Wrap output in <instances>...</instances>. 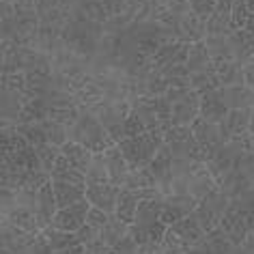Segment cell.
I'll use <instances>...</instances> for the list:
<instances>
[{
	"label": "cell",
	"mask_w": 254,
	"mask_h": 254,
	"mask_svg": "<svg viewBox=\"0 0 254 254\" xmlns=\"http://www.w3.org/2000/svg\"><path fill=\"white\" fill-rule=\"evenodd\" d=\"M52 181V179H50ZM52 190L56 196V205L59 209L75 205V202L86 200V188L75 186V183H67V181H52Z\"/></svg>",
	"instance_id": "20"
},
{
	"label": "cell",
	"mask_w": 254,
	"mask_h": 254,
	"mask_svg": "<svg viewBox=\"0 0 254 254\" xmlns=\"http://www.w3.org/2000/svg\"><path fill=\"white\" fill-rule=\"evenodd\" d=\"M220 228L228 235V239L233 241V246H244L248 244L252 235V224H250V211L246 207L231 202V207L226 209L224 218L220 222Z\"/></svg>",
	"instance_id": "6"
},
{
	"label": "cell",
	"mask_w": 254,
	"mask_h": 254,
	"mask_svg": "<svg viewBox=\"0 0 254 254\" xmlns=\"http://www.w3.org/2000/svg\"><path fill=\"white\" fill-rule=\"evenodd\" d=\"M88 211H91V202L88 200H82V202H75V205L63 207V209L56 211L52 226L61 228V231H67V233H78L80 228L86 224Z\"/></svg>",
	"instance_id": "9"
},
{
	"label": "cell",
	"mask_w": 254,
	"mask_h": 254,
	"mask_svg": "<svg viewBox=\"0 0 254 254\" xmlns=\"http://www.w3.org/2000/svg\"><path fill=\"white\" fill-rule=\"evenodd\" d=\"M121 188L112 186V183H97V186H86V200L91 207L104 209L108 213L117 211V200H119Z\"/></svg>",
	"instance_id": "11"
},
{
	"label": "cell",
	"mask_w": 254,
	"mask_h": 254,
	"mask_svg": "<svg viewBox=\"0 0 254 254\" xmlns=\"http://www.w3.org/2000/svg\"><path fill=\"white\" fill-rule=\"evenodd\" d=\"M140 196H138L136 190H125V188H121V192H119V200H117V211H114V215L121 220V222H125L127 226H131L134 224V220H136V211H138V207H140Z\"/></svg>",
	"instance_id": "18"
},
{
	"label": "cell",
	"mask_w": 254,
	"mask_h": 254,
	"mask_svg": "<svg viewBox=\"0 0 254 254\" xmlns=\"http://www.w3.org/2000/svg\"><path fill=\"white\" fill-rule=\"evenodd\" d=\"M170 231H173L188 248H192L194 244L202 241L205 235H207V231L202 228V224L198 222V218H196L194 213H190V215H186V218H181L179 222H175V224L170 226Z\"/></svg>",
	"instance_id": "13"
},
{
	"label": "cell",
	"mask_w": 254,
	"mask_h": 254,
	"mask_svg": "<svg viewBox=\"0 0 254 254\" xmlns=\"http://www.w3.org/2000/svg\"><path fill=\"white\" fill-rule=\"evenodd\" d=\"M20 134L26 138L33 147H41V144L48 142V136H46V131H43L41 123H22L20 125Z\"/></svg>",
	"instance_id": "29"
},
{
	"label": "cell",
	"mask_w": 254,
	"mask_h": 254,
	"mask_svg": "<svg viewBox=\"0 0 254 254\" xmlns=\"http://www.w3.org/2000/svg\"><path fill=\"white\" fill-rule=\"evenodd\" d=\"M84 254H93V252H84Z\"/></svg>",
	"instance_id": "38"
},
{
	"label": "cell",
	"mask_w": 254,
	"mask_h": 254,
	"mask_svg": "<svg viewBox=\"0 0 254 254\" xmlns=\"http://www.w3.org/2000/svg\"><path fill=\"white\" fill-rule=\"evenodd\" d=\"M61 153L67 157L73 168H78L80 173H84V175L88 173V168H91V164H93V157H95V153L91 149H86L84 144L73 142V140H67L65 144H63Z\"/></svg>",
	"instance_id": "19"
},
{
	"label": "cell",
	"mask_w": 254,
	"mask_h": 254,
	"mask_svg": "<svg viewBox=\"0 0 254 254\" xmlns=\"http://www.w3.org/2000/svg\"><path fill=\"white\" fill-rule=\"evenodd\" d=\"M50 179L52 181H67V183H75V186L86 188V175L80 173L78 168H73L63 153H61L59 160H56L52 173H50Z\"/></svg>",
	"instance_id": "22"
},
{
	"label": "cell",
	"mask_w": 254,
	"mask_h": 254,
	"mask_svg": "<svg viewBox=\"0 0 254 254\" xmlns=\"http://www.w3.org/2000/svg\"><path fill=\"white\" fill-rule=\"evenodd\" d=\"M147 131V123L142 121V117L138 114L136 110H131L127 114L125 123H123V140L125 138H134V136H140Z\"/></svg>",
	"instance_id": "28"
},
{
	"label": "cell",
	"mask_w": 254,
	"mask_h": 254,
	"mask_svg": "<svg viewBox=\"0 0 254 254\" xmlns=\"http://www.w3.org/2000/svg\"><path fill=\"white\" fill-rule=\"evenodd\" d=\"M215 2H218V0H215Z\"/></svg>",
	"instance_id": "39"
},
{
	"label": "cell",
	"mask_w": 254,
	"mask_h": 254,
	"mask_svg": "<svg viewBox=\"0 0 254 254\" xmlns=\"http://www.w3.org/2000/svg\"><path fill=\"white\" fill-rule=\"evenodd\" d=\"M215 73L222 82V86L246 84V65L235 59H215L213 61Z\"/></svg>",
	"instance_id": "15"
},
{
	"label": "cell",
	"mask_w": 254,
	"mask_h": 254,
	"mask_svg": "<svg viewBox=\"0 0 254 254\" xmlns=\"http://www.w3.org/2000/svg\"><path fill=\"white\" fill-rule=\"evenodd\" d=\"M246 4H248V11L254 13V0H246Z\"/></svg>",
	"instance_id": "37"
},
{
	"label": "cell",
	"mask_w": 254,
	"mask_h": 254,
	"mask_svg": "<svg viewBox=\"0 0 254 254\" xmlns=\"http://www.w3.org/2000/svg\"><path fill=\"white\" fill-rule=\"evenodd\" d=\"M186 67H188L190 75H192V73H198V71H207V69H211V67H213V59H211V54H209V50H207V46H205V41H196V43H192Z\"/></svg>",
	"instance_id": "23"
},
{
	"label": "cell",
	"mask_w": 254,
	"mask_h": 254,
	"mask_svg": "<svg viewBox=\"0 0 254 254\" xmlns=\"http://www.w3.org/2000/svg\"><path fill=\"white\" fill-rule=\"evenodd\" d=\"M252 110L254 108H246V110H231L228 117L220 123V131L226 142L239 140L250 134V123H252Z\"/></svg>",
	"instance_id": "10"
},
{
	"label": "cell",
	"mask_w": 254,
	"mask_h": 254,
	"mask_svg": "<svg viewBox=\"0 0 254 254\" xmlns=\"http://www.w3.org/2000/svg\"><path fill=\"white\" fill-rule=\"evenodd\" d=\"M164 144V134L160 129H147L140 136L134 138H125L119 142L121 153L125 155L129 168H144L153 162V157L157 155V151Z\"/></svg>",
	"instance_id": "3"
},
{
	"label": "cell",
	"mask_w": 254,
	"mask_h": 254,
	"mask_svg": "<svg viewBox=\"0 0 254 254\" xmlns=\"http://www.w3.org/2000/svg\"><path fill=\"white\" fill-rule=\"evenodd\" d=\"M228 112H231V108H228L224 95H222V88L207 95H200V117L205 121L220 125L228 117Z\"/></svg>",
	"instance_id": "12"
},
{
	"label": "cell",
	"mask_w": 254,
	"mask_h": 254,
	"mask_svg": "<svg viewBox=\"0 0 254 254\" xmlns=\"http://www.w3.org/2000/svg\"><path fill=\"white\" fill-rule=\"evenodd\" d=\"M75 235H78L80 244H84L86 248L91 246V244H95V241L101 239V231H99V228H95V226H91V224H84Z\"/></svg>",
	"instance_id": "33"
},
{
	"label": "cell",
	"mask_w": 254,
	"mask_h": 254,
	"mask_svg": "<svg viewBox=\"0 0 254 254\" xmlns=\"http://www.w3.org/2000/svg\"><path fill=\"white\" fill-rule=\"evenodd\" d=\"M69 140L84 144L86 149H91L93 153H104L106 149L114 147L110 131L106 129V125L97 119L95 112H80V117L67 127Z\"/></svg>",
	"instance_id": "2"
},
{
	"label": "cell",
	"mask_w": 254,
	"mask_h": 254,
	"mask_svg": "<svg viewBox=\"0 0 254 254\" xmlns=\"http://www.w3.org/2000/svg\"><path fill=\"white\" fill-rule=\"evenodd\" d=\"M112 215L114 213H108V211H104V209H97V207H91V211H88V218H86V224H91V226H95V228H104V226H108V222L112 220Z\"/></svg>",
	"instance_id": "32"
},
{
	"label": "cell",
	"mask_w": 254,
	"mask_h": 254,
	"mask_svg": "<svg viewBox=\"0 0 254 254\" xmlns=\"http://www.w3.org/2000/svg\"><path fill=\"white\" fill-rule=\"evenodd\" d=\"M190 86L198 95H207V93H213L218 88H222V82L218 78V73H215V67H211L207 71H198V73L190 75Z\"/></svg>",
	"instance_id": "24"
},
{
	"label": "cell",
	"mask_w": 254,
	"mask_h": 254,
	"mask_svg": "<svg viewBox=\"0 0 254 254\" xmlns=\"http://www.w3.org/2000/svg\"><path fill=\"white\" fill-rule=\"evenodd\" d=\"M246 84L254 88V56L246 63Z\"/></svg>",
	"instance_id": "34"
},
{
	"label": "cell",
	"mask_w": 254,
	"mask_h": 254,
	"mask_svg": "<svg viewBox=\"0 0 254 254\" xmlns=\"http://www.w3.org/2000/svg\"><path fill=\"white\" fill-rule=\"evenodd\" d=\"M248 17H250V11H248L246 0H235V4H233V28L244 30L246 24H248Z\"/></svg>",
	"instance_id": "31"
},
{
	"label": "cell",
	"mask_w": 254,
	"mask_h": 254,
	"mask_svg": "<svg viewBox=\"0 0 254 254\" xmlns=\"http://www.w3.org/2000/svg\"><path fill=\"white\" fill-rule=\"evenodd\" d=\"M222 95H224L226 104L231 110H246V108H254V88L248 84H235V86H222Z\"/></svg>",
	"instance_id": "21"
},
{
	"label": "cell",
	"mask_w": 254,
	"mask_h": 254,
	"mask_svg": "<svg viewBox=\"0 0 254 254\" xmlns=\"http://www.w3.org/2000/svg\"><path fill=\"white\" fill-rule=\"evenodd\" d=\"M215 4H218L215 0H190V11H192L194 15H198L202 22H209Z\"/></svg>",
	"instance_id": "30"
},
{
	"label": "cell",
	"mask_w": 254,
	"mask_h": 254,
	"mask_svg": "<svg viewBox=\"0 0 254 254\" xmlns=\"http://www.w3.org/2000/svg\"><path fill=\"white\" fill-rule=\"evenodd\" d=\"M250 138H252V142H254V110H252V123H250Z\"/></svg>",
	"instance_id": "36"
},
{
	"label": "cell",
	"mask_w": 254,
	"mask_h": 254,
	"mask_svg": "<svg viewBox=\"0 0 254 254\" xmlns=\"http://www.w3.org/2000/svg\"><path fill=\"white\" fill-rule=\"evenodd\" d=\"M192 131H194L196 140H198V144H200L202 153H205V160L207 162L211 160V157L226 144L224 136H222V131H220V125L209 123V121H205L202 117H198L192 123Z\"/></svg>",
	"instance_id": "8"
},
{
	"label": "cell",
	"mask_w": 254,
	"mask_h": 254,
	"mask_svg": "<svg viewBox=\"0 0 254 254\" xmlns=\"http://www.w3.org/2000/svg\"><path fill=\"white\" fill-rule=\"evenodd\" d=\"M125 190H144V188H157V179L151 166L144 168H131L125 179Z\"/></svg>",
	"instance_id": "25"
},
{
	"label": "cell",
	"mask_w": 254,
	"mask_h": 254,
	"mask_svg": "<svg viewBox=\"0 0 254 254\" xmlns=\"http://www.w3.org/2000/svg\"><path fill=\"white\" fill-rule=\"evenodd\" d=\"M228 207H231V198H228V194L218 186L198 200V205L194 209V215L198 218L202 228L209 233V231H213V228L220 226V222L224 218Z\"/></svg>",
	"instance_id": "5"
},
{
	"label": "cell",
	"mask_w": 254,
	"mask_h": 254,
	"mask_svg": "<svg viewBox=\"0 0 254 254\" xmlns=\"http://www.w3.org/2000/svg\"><path fill=\"white\" fill-rule=\"evenodd\" d=\"M164 142L170 147L175 160L186 162V164H205V153H202L198 140H196L192 125H181V127H173L166 136Z\"/></svg>",
	"instance_id": "4"
},
{
	"label": "cell",
	"mask_w": 254,
	"mask_h": 254,
	"mask_svg": "<svg viewBox=\"0 0 254 254\" xmlns=\"http://www.w3.org/2000/svg\"><path fill=\"white\" fill-rule=\"evenodd\" d=\"M104 157H106V166H108V175H110V183L117 188H123L125 186V179L129 175V164H127L125 155L121 153L119 144L106 149L104 151Z\"/></svg>",
	"instance_id": "14"
},
{
	"label": "cell",
	"mask_w": 254,
	"mask_h": 254,
	"mask_svg": "<svg viewBox=\"0 0 254 254\" xmlns=\"http://www.w3.org/2000/svg\"><path fill=\"white\" fill-rule=\"evenodd\" d=\"M35 149H37V155H39V160H41L43 170H46V173H52L56 160L61 157V147L59 144H52V142H46V144L35 147Z\"/></svg>",
	"instance_id": "27"
},
{
	"label": "cell",
	"mask_w": 254,
	"mask_h": 254,
	"mask_svg": "<svg viewBox=\"0 0 254 254\" xmlns=\"http://www.w3.org/2000/svg\"><path fill=\"white\" fill-rule=\"evenodd\" d=\"M254 56V35L248 30H235L228 37V59H235L239 63H246Z\"/></svg>",
	"instance_id": "16"
},
{
	"label": "cell",
	"mask_w": 254,
	"mask_h": 254,
	"mask_svg": "<svg viewBox=\"0 0 254 254\" xmlns=\"http://www.w3.org/2000/svg\"><path fill=\"white\" fill-rule=\"evenodd\" d=\"M246 30H248V33H252V35H254V13H250V17H248Z\"/></svg>",
	"instance_id": "35"
},
{
	"label": "cell",
	"mask_w": 254,
	"mask_h": 254,
	"mask_svg": "<svg viewBox=\"0 0 254 254\" xmlns=\"http://www.w3.org/2000/svg\"><path fill=\"white\" fill-rule=\"evenodd\" d=\"M56 211H59V205H56V196H54V190H52V181H46L33 194V213H35L37 226H39V233L54 222Z\"/></svg>",
	"instance_id": "7"
},
{
	"label": "cell",
	"mask_w": 254,
	"mask_h": 254,
	"mask_svg": "<svg viewBox=\"0 0 254 254\" xmlns=\"http://www.w3.org/2000/svg\"><path fill=\"white\" fill-rule=\"evenodd\" d=\"M97 183H110V175H108L104 153H95L93 164L86 173V186H97Z\"/></svg>",
	"instance_id": "26"
},
{
	"label": "cell",
	"mask_w": 254,
	"mask_h": 254,
	"mask_svg": "<svg viewBox=\"0 0 254 254\" xmlns=\"http://www.w3.org/2000/svg\"><path fill=\"white\" fill-rule=\"evenodd\" d=\"M168 233V224L162 220L160 213V200L151 198L142 200L136 211V220L129 226V235L140 248H153L160 246Z\"/></svg>",
	"instance_id": "1"
},
{
	"label": "cell",
	"mask_w": 254,
	"mask_h": 254,
	"mask_svg": "<svg viewBox=\"0 0 254 254\" xmlns=\"http://www.w3.org/2000/svg\"><path fill=\"white\" fill-rule=\"evenodd\" d=\"M41 235V239L46 241V246L54 252H63V250H69V248H73V246H78L80 244V239H78V235L75 233H67V231H61V228H56V226H46L43 231L39 233Z\"/></svg>",
	"instance_id": "17"
}]
</instances>
